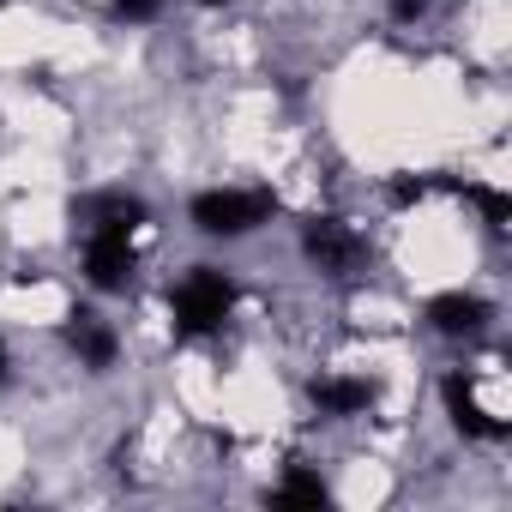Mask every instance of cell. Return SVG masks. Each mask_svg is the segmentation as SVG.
<instances>
[{
  "mask_svg": "<svg viewBox=\"0 0 512 512\" xmlns=\"http://www.w3.org/2000/svg\"><path fill=\"white\" fill-rule=\"evenodd\" d=\"M266 217H272V193H260V187H211L193 199V223L205 235H247Z\"/></svg>",
  "mask_w": 512,
  "mask_h": 512,
  "instance_id": "6da1fadb",
  "label": "cell"
},
{
  "mask_svg": "<svg viewBox=\"0 0 512 512\" xmlns=\"http://www.w3.org/2000/svg\"><path fill=\"white\" fill-rule=\"evenodd\" d=\"M235 308V284L217 272V266H193L181 284H175V320L181 332H217Z\"/></svg>",
  "mask_w": 512,
  "mask_h": 512,
  "instance_id": "7a4b0ae2",
  "label": "cell"
},
{
  "mask_svg": "<svg viewBox=\"0 0 512 512\" xmlns=\"http://www.w3.org/2000/svg\"><path fill=\"white\" fill-rule=\"evenodd\" d=\"M302 247H308V260H314L320 272H350L356 253H362V241H356L344 223H332V217H314L308 235H302Z\"/></svg>",
  "mask_w": 512,
  "mask_h": 512,
  "instance_id": "3957f363",
  "label": "cell"
},
{
  "mask_svg": "<svg viewBox=\"0 0 512 512\" xmlns=\"http://www.w3.org/2000/svg\"><path fill=\"white\" fill-rule=\"evenodd\" d=\"M428 320L440 332H452V338H476L488 326V302H476V296H434L428 302Z\"/></svg>",
  "mask_w": 512,
  "mask_h": 512,
  "instance_id": "277c9868",
  "label": "cell"
},
{
  "mask_svg": "<svg viewBox=\"0 0 512 512\" xmlns=\"http://www.w3.org/2000/svg\"><path fill=\"white\" fill-rule=\"evenodd\" d=\"M67 338H73V350H79L91 368H109V362H115V332H109L97 314H73Z\"/></svg>",
  "mask_w": 512,
  "mask_h": 512,
  "instance_id": "5b68a950",
  "label": "cell"
},
{
  "mask_svg": "<svg viewBox=\"0 0 512 512\" xmlns=\"http://www.w3.org/2000/svg\"><path fill=\"white\" fill-rule=\"evenodd\" d=\"M446 410H452V422H458L464 434H476V440H500V434H506V422H494V416H482V410L470 404V392H464L458 374L446 380Z\"/></svg>",
  "mask_w": 512,
  "mask_h": 512,
  "instance_id": "8992f818",
  "label": "cell"
},
{
  "mask_svg": "<svg viewBox=\"0 0 512 512\" xmlns=\"http://www.w3.org/2000/svg\"><path fill=\"white\" fill-rule=\"evenodd\" d=\"M368 398H374L368 380H314V404L332 410V416H350V410H362Z\"/></svg>",
  "mask_w": 512,
  "mask_h": 512,
  "instance_id": "52a82bcc",
  "label": "cell"
},
{
  "mask_svg": "<svg viewBox=\"0 0 512 512\" xmlns=\"http://www.w3.org/2000/svg\"><path fill=\"white\" fill-rule=\"evenodd\" d=\"M278 500L320 506V500H326V482H320V476H308V470H296V476H284V482H278Z\"/></svg>",
  "mask_w": 512,
  "mask_h": 512,
  "instance_id": "ba28073f",
  "label": "cell"
},
{
  "mask_svg": "<svg viewBox=\"0 0 512 512\" xmlns=\"http://www.w3.org/2000/svg\"><path fill=\"white\" fill-rule=\"evenodd\" d=\"M163 7V0H115V19H127V25H139V19H151Z\"/></svg>",
  "mask_w": 512,
  "mask_h": 512,
  "instance_id": "9c48e42d",
  "label": "cell"
},
{
  "mask_svg": "<svg viewBox=\"0 0 512 512\" xmlns=\"http://www.w3.org/2000/svg\"><path fill=\"white\" fill-rule=\"evenodd\" d=\"M422 7H428V0H392V13H398V19H416Z\"/></svg>",
  "mask_w": 512,
  "mask_h": 512,
  "instance_id": "30bf717a",
  "label": "cell"
},
{
  "mask_svg": "<svg viewBox=\"0 0 512 512\" xmlns=\"http://www.w3.org/2000/svg\"><path fill=\"white\" fill-rule=\"evenodd\" d=\"M0 380H7V344H0Z\"/></svg>",
  "mask_w": 512,
  "mask_h": 512,
  "instance_id": "8fae6325",
  "label": "cell"
},
{
  "mask_svg": "<svg viewBox=\"0 0 512 512\" xmlns=\"http://www.w3.org/2000/svg\"><path fill=\"white\" fill-rule=\"evenodd\" d=\"M211 7H217V0H211Z\"/></svg>",
  "mask_w": 512,
  "mask_h": 512,
  "instance_id": "7c38bea8",
  "label": "cell"
}]
</instances>
